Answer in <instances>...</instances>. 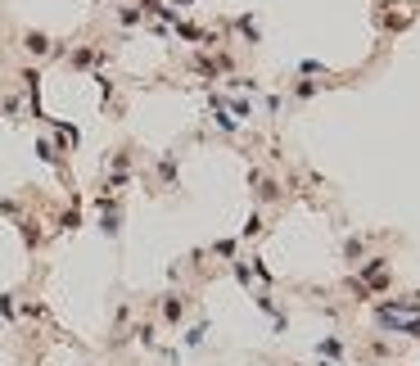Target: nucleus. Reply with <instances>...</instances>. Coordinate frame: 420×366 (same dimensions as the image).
<instances>
[{
	"label": "nucleus",
	"instance_id": "f257e3e1",
	"mask_svg": "<svg viewBox=\"0 0 420 366\" xmlns=\"http://www.w3.org/2000/svg\"><path fill=\"white\" fill-rule=\"evenodd\" d=\"M28 50L32 55H45V50H50V41H45L41 32H28Z\"/></svg>",
	"mask_w": 420,
	"mask_h": 366
},
{
	"label": "nucleus",
	"instance_id": "f03ea898",
	"mask_svg": "<svg viewBox=\"0 0 420 366\" xmlns=\"http://www.w3.org/2000/svg\"><path fill=\"white\" fill-rule=\"evenodd\" d=\"M163 316H167V321H177V316H181V299H167L163 303Z\"/></svg>",
	"mask_w": 420,
	"mask_h": 366
}]
</instances>
